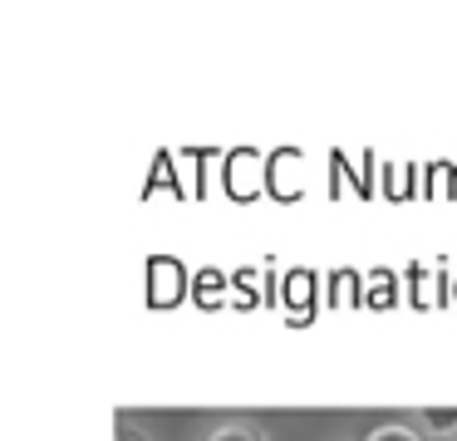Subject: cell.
<instances>
[{
	"label": "cell",
	"mask_w": 457,
	"mask_h": 441,
	"mask_svg": "<svg viewBox=\"0 0 457 441\" xmlns=\"http://www.w3.org/2000/svg\"><path fill=\"white\" fill-rule=\"evenodd\" d=\"M364 441H428V437H423V431H413L408 421H384V427H374Z\"/></svg>",
	"instance_id": "obj_3"
},
{
	"label": "cell",
	"mask_w": 457,
	"mask_h": 441,
	"mask_svg": "<svg viewBox=\"0 0 457 441\" xmlns=\"http://www.w3.org/2000/svg\"><path fill=\"white\" fill-rule=\"evenodd\" d=\"M113 441H153V437L143 427H133V421H119V427H113Z\"/></svg>",
	"instance_id": "obj_4"
},
{
	"label": "cell",
	"mask_w": 457,
	"mask_h": 441,
	"mask_svg": "<svg viewBox=\"0 0 457 441\" xmlns=\"http://www.w3.org/2000/svg\"><path fill=\"white\" fill-rule=\"evenodd\" d=\"M423 427H433V437H457V407H428Z\"/></svg>",
	"instance_id": "obj_1"
},
{
	"label": "cell",
	"mask_w": 457,
	"mask_h": 441,
	"mask_svg": "<svg viewBox=\"0 0 457 441\" xmlns=\"http://www.w3.org/2000/svg\"><path fill=\"white\" fill-rule=\"evenodd\" d=\"M207 441H266V431L251 427V421H227V427H217Z\"/></svg>",
	"instance_id": "obj_2"
},
{
	"label": "cell",
	"mask_w": 457,
	"mask_h": 441,
	"mask_svg": "<svg viewBox=\"0 0 457 441\" xmlns=\"http://www.w3.org/2000/svg\"><path fill=\"white\" fill-rule=\"evenodd\" d=\"M433 441H457V437H433Z\"/></svg>",
	"instance_id": "obj_5"
}]
</instances>
